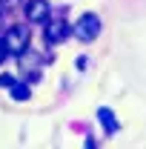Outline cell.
Here are the masks:
<instances>
[{
	"mask_svg": "<svg viewBox=\"0 0 146 149\" xmlns=\"http://www.w3.org/2000/svg\"><path fill=\"white\" fill-rule=\"evenodd\" d=\"M26 17L32 20V23L49 20V3H46V0H29V3H26Z\"/></svg>",
	"mask_w": 146,
	"mask_h": 149,
	"instance_id": "277c9868",
	"label": "cell"
},
{
	"mask_svg": "<svg viewBox=\"0 0 146 149\" xmlns=\"http://www.w3.org/2000/svg\"><path fill=\"white\" fill-rule=\"evenodd\" d=\"M97 120L103 123V129H106V132H117V129H120V126H117V120H115V115H112L106 106H100V109H97Z\"/></svg>",
	"mask_w": 146,
	"mask_h": 149,
	"instance_id": "5b68a950",
	"label": "cell"
},
{
	"mask_svg": "<svg viewBox=\"0 0 146 149\" xmlns=\"http://www.w3.org/2000/svg\"><path fill=\"white\" fill-rule=\"evenodd\" d=\"M97 35H100V20H97V15H83V17L74 23V37L95 40Z\"/></svg>",
	"mask_w": 146,
	"mask_h": 149,
	"instance_id": "7a4b0ae2",
	"label": "cell"
},
{
	"mask_svg": "<svg viewBox=\"0 0 146 149\" xmlns=\"http://www.w3.org/2000/svg\"><path fill=\"white\" fill-rule=\"evenodd\" d=\"M15 83H17V80H15L12 74H3V77H0V86H6V89H9V86H15Z\"/></svg>",
	"mask_w": 146,
	"mask_h": 149,
	"instance_id": "52a82bcc",
	"label": "cell"
},
{
	"mask_svg": "<svg viewBox=\"0 0 146 149\" xmlns=\"http://www.w3.org/2000/svg\"><path fill=\"white\" fill-rule=\"evenodd\" d=\"M46 37H49V43H63L66 37H69V23L63 17H55L46 23Z\"/></svg>",
	"mask_w": 146,
	"mask_h": 149,
	"instance_id": "3957f363",
	"label": "cell"
},
{
	"mask_svg": "<svg viewBox=\"0 0 146 149\" xmlns=\"http://www.w3.org/2000/svg\"><path fill=\"white\" fill-rule=\"evenodd\" d=\"M9 95L15 97V100H29V86H23V83H15V86H9Z\"/></svg>",
	"mask_w": 146,
	"mask_h": 149,
	"instance_id": "8992f818",
	"label": "cell"
},
{
	"mask_svg": "<svg viewBox=\"0 0 146 149\" xmlns=\"http://www.w3.org/2000/svg\"><path fill=\"white\" fill-rule=\"evenodd\" d=\"M6 55H9V49H6V43H3V40H0V63H3V60H6Z\"/></svg>",
	"mask_w": 146,
	"mask_h": 149,
	"instance_id": "ba28073f",
	"label": "cell"
},
{
	"mask_svg": "<svg viewBox=\"0 0 146 149\" xmlns=\"http://www.w3.org/2000/svg\"><path fill=\"white\" fill-rule=\"evenodd\" d=\"M3 43H6L9 55H23V52L29 49V29H26L23 23L9 26V29H6V37H3Z\"/></svg>",
	"mask_w": 146,
	"mask_h": 149,
	"instance_id": "6da1fadb",
	"label": "cell"
}]
</instances>
